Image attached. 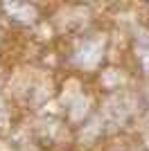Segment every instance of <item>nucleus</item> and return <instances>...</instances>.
<instances>
[]
</instances>
